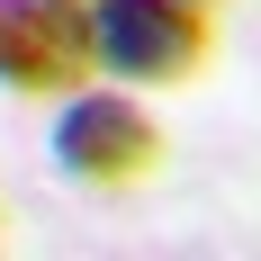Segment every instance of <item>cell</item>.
<instances>
[{
  "label": "cell",
  "mask_w": 261,
  "mask_h": 261,
  "mask_svg": "<svg viewBox=\"0 0 261 261\" xmlns=\"http://www.w3.org/2000/svg\"><path fill=\"white\" fill-rule=\"evenodd\" d=\"M45 153H54V171L81 180V189H135V180L162 171L171 135L153 126V108L135 99V90H63Z\"/></svg>",
  "instance_id": "obj_2"
},
{
  "label": "cell",
  "mask_w": 261,
  "mask_h": 261,
  "mask_svg": "<svg viewBox=\"0 0 261 261\" xmlns=\"http://www.w3.org/2000/svg\"><path fill=\"white\" fill-rule=\"evenodd\" d=\"M9 243H18V216H9V198H0V252H9Z\"/></svg>",
  "instance_id": "obj_4"
},
{
  "label": "cell",
  "mask_w": 261,
  "mask_h": 261,
  "mask_svg": "<svg viewBox=\"0 0 261 261\" xmlns=\"http://www.w3.org/2000/svg\"><path fill=\"white\" fill-rule=\"evenodd\" d=\"M216 54L207 0H90V72L126 90H189Z\"/></svg>",
  "instance_id": "obj_1"
},
{
  "label": "cell",
  "mask_w": 261,
  "mask_h": 261,
  "mask_svg": "<svg viewBox=\"0 0 261 261\" xmlns=\"http://www.w3.org/2000/svg\"><path fill=\"white\" fill-rule=\"evenodd\" d=\"M90 81V0H0V90L63 99Z\"/></svg>",
  "instance_id": "obj_3"
}]
</instances>
